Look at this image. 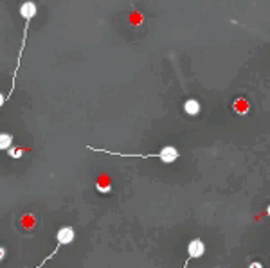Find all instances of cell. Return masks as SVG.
<instances>
[{"instance_id": "obj_2", "label": "cell", "mask_w": 270, "mask_h": 268, "mask_svg": "<svg viewBox=\"0 0 270 268\" xmlns=\"http://www.w3.org/2000/svg\"><path fill=\"white\" fill-rule=\"evenodd\" d=\"M92 152H101V153H108V155H117V157H133V159H160L164 164H171L180 157V152L175 146H164L160 152L157 153H150V155H144V153H117V152H110V150H101V148H92L86 146Z\"/></svg>"}, {"instance_id": "obj_1", "label": "cell", "mask_w": 270, "mask_h": 268, "mask_svg": "<svg viewBox=\"0 0 270 268\" xmlns=\"http://www.w3.org/2000/svg\"><path fill=\"white\" fill-rule=\"evenodd\" d=\"M18 11H20V17L26 20V26H24V36H22L20 51H18V65H17V69H15V72H13V83H11V90H9V94L4 97V101L9 99V95L13 94L15 87H17V74H18V70H20V60H22V54H24V49H26L27 35H29V26H31V20L36 17V11H38V8H36L35 2H24V4H20Z\"/></svg>"}, {"instance_id": "obj_5", "label": "cell", "mask_w": 270, "mask_h": 268, "mask_svg": "<svg viewBox=\"0 0 270 268\" xmlns=\"http://www.w3.org/2000/svg\"><path fill=\"white\" fill-rule=\"evenodd\" d=\"M200 101H197L195 97H191V99H188L184 103V112L188 113V115H198L200 113Z\"/></svg>"}, {"instance_id": "obj_4", "label": "cell", "mask_w": 270, "mask_h": 268, "mask_svg": "<svg viewBox=\"0 0 270 268\" xmlns=\"http://www.w3.org/2000/svg\"><path fill=\"white\" fill-rule=\"evenodd\" d=\"M204 254H206V243L202 241L200 238L191 239V241L188 243V259H186V263L182 268H188L189 261L197 259V257H202Z\"/></svg>"}, {"instance_id": "obj_6", "label": "cell", "mask_w": 270, "mask_h": 268, "mask_svg": "<svg viewBox=\"0 0 270 268\" xmlns=\"http://www.w3.org/2000/svg\"><path fill=\"white\" fill-rule=\"evenodd\" d=\"M13 146V135L11 133H0V152H6Z\"/></svg>"}, {"instance_id": "obj_8", "label": "cell", "mask_w": 270, "mask_h": 268, "mask_svg": "<svg viewBox=\"0 0 270 268\" xmlns=\"http://www.w3.org/2000/svg\"><path fill=\"white\" fill-rule=\"evenodd\" d=\"M4 255H6V248L4 246H0V261L4 259Z\"/></svg>"}, {"instance_id": "obj_3", "label": "cell", "mask_w": 270, "mask_h": 268, "mask_svg": "<svg viewBox=\"0 0 270 268\" xmlns=\"http://www.w3.org/2000/svg\"><path fill=\"white\" fill-rule=\"evenodd\" d=\"M74 238H76V230H74V227H70V225H67V227H60V229H58V232H56V248L52 250V254H49L47 257H45V259H43L42 263H40L38 266H35V268H42L49 259H52V257H54L56 252L60 250L61 246L72 243Z\"/></svg>"}, {"instance_id": "obj_7", "label": "cell", "mask_w": 270, "mask_h": 268, "mask_svg": "<svg viewBox=\"0 0 270 268\" xmlns=\"http://www.w3.org/2000/svg\"><path fill=\"white\" fill-rule=\"evenodd\" d=\"M249 268H263V264L259 263V261H254V263L249 264Z\"/></svg>"}]
</instances>
